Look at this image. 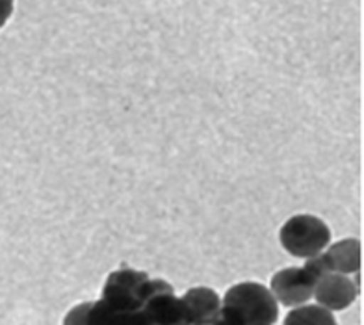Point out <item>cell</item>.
<instances>
[{"mask_svg": "<svg viewBox=\"0 0 364 325\" xmlns=\"http://www.w3.org/2000/svg\"><path fill=\"white\" fill-rule=\"evenodd\" d=\"M277 318L279 303L269 288L244 281L225 292L214 325H273Z\"/></svg>", "mask_w": 364, "mask_h": 325, "instance_id": "1", "label": "cell"}, {"mask_svg": "<svg viewBox=\"0 0 364 325\" xmlns=\"http://www.w3.org/2000/svg\"><path fill=\"white\" fill-rule=\"evenodd\" d=\"M279 240L287 253L307 260L326 251L331 244V230L326 221L316 215L297 214L284 221Z\"/></svg>", "mask_w": 364, "mask_h": 325, "instance_id": "2", "label": "cell"}, {"mask_svg": "<svg viewBox=\"0 0 364 325\" xmlns=\"http://www.w3.org/2000/svg\"><path fill=\"white\" fill-rule=\"evenodd\" d=\"M151 287H153V277H149L145 272L125 266L106 277L101 299L123 311H141Z\"/></svg>", "mask_w": 364, "mask_h": 325, "instance_id": "3", "label": "cell"}, {"mask_svg": "<svg viewBox=\"0 0 364 325\" xmlns=\"http://www.w3.org/2000/svg\"><path fill=\"white\" fill-rule=\"evenodd\" d=\"M147 325H190L186 307L166 279H154L141 307Z\"/></svg>", "mask_w": 364, "mask_h": 325, "instance_id": "4", "label": "cell"}, {"mask_svg": "<svg viewBox=\"0 0 364 325\" xmlns=\"http://www.w3.org/2000/svg\"><path fill=\"white\" fill-rule=\"evenodd\" d=\"M62 325H147V321L141 311H123L97 299L73 307Z\"/></svg>", "mask_w": 364, "mask_h": 325, "instance_id": "5", "label": "cell"}, {"mask_svg": "<svg viewBox=\"0 0 364 325\" xmlns=\"http://www.w3.org/2000/svg\"><path fill=\"white\" fill-rule=\"evenodd\" d=\"M316 281L309 275L301 266L279 270L269 282V292L277 299L279 305L294 309V307L305 305L312 299Z\"/></svg>", "mask_w": 364, "mask_h": 325, "instance_id": "6", "label": "cell"}, {"mask_svg": "<svg viewBox=\"0 0 364 325\" xmlns=\"http://www.w3.org/2000/svg\"><path fill=\"white\" fill-rule=\"evenodd\" d=\"M359 296V284L342 273H326L323 277L318 279L314 284L312 297L316 299V305L323 307L327 311L336 312L344 311Z\"/></svg>", "mask_w": 364, "mask_h": 325, "instance_id": "7", "label": "cell"}, {"mask_svg": "<svg viewBox=\"0 0 364 325\" xmlns=\"http://www.w3.org/2000/svg\"><path fill=\"white\" fill-rule=\"evenodd\" d=\"M181 299L186 307L190 325H214L221 307V297L216 290L208 287L190 288Z\"/></svg>", "mask_w": 364, "mask_h": 325, "instance_id": "8", "label": "cell"}, {"mask_svg": "<svg viewBox=\"0 0 364 325\" xmlns=\"http://www.w3.org/2000/svg\"><path fill=\"white\" fill-rule=\"evenodd\" d=\"M329 273L355 275L360 270V242L357 238H344L321 251Z\"/></svg>", "mask_w": 364, "mask_h": 325, "instance_id": "9", "label": "cell"}, {"mask_svg": "<svg viewBox=\"0 0 364 325\" xmlns=\"http://www.w3.org/2000/svg\"><path fill=\"white\" fill-rule=\"evenodd\" d=\"M283 325H338L335 314L320 305L294 307L284 318Z\"/></svg>", "mask_w": 364, "mask_h": 325, "instance_id": "10", "label": "cell"}, {"mask_svg": "<svg viewBox=\"0 0 364 325\" xmlns=\"http://www.w3.org/2000/svg\"><path fill=\"white\" fill-rule=\"evenodd\" d=\"M14 14V0H0V28L8 23Z\"/></svg>", "mask_w": 364, "mask_h": 325, "instance_id": "11", "label": "cell"}]
</instances>
